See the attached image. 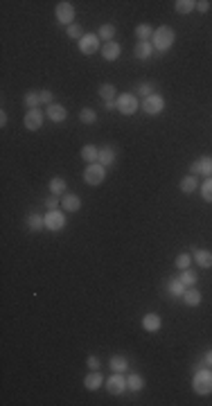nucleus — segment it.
I'll use <instances>...</instances> for the list:
<instances>
[{
  "mask_svg": "<svg viewBox=\"0 0 212 406\" xmlns=\"http://www.w3.org/2000/svg\"><path fill=\"white\" fill-rule=\"evenodd\" d=\"M174 41H176V32H174L172 27L163 25L153 32L151 46H153V50H158V52H167V50L174 46Z\"/></svg>",
  "mask_w": 212,
  "mask_h": 406,
  "instance_id": "nucleus-1",
  "label": "nucleus"
},
{
  "mask_svg": "<svg viewBox=\"0 0 212 406\" xmlns=\"http://www.w3.org/2000/svg\"><path fill=\"white\" fill-rule=\"evenodd\" d=\"M192 388H194V393H199V395L212 393V370L210 368L197 370V375H194V379H192Z\"/></svg>",
  "mask_w": 212,
  "mask_h": 406,
  "instance_id": "nucleus-2",
  "label": "nucleus"
},
{
  "mask_svg": "<svg viewBox=\"0 0 212 406\" xmlns=\"http://www.w3.org/2000/svg\"><path fill=\"white\" fill-rule=\"evenodd\" d=\"M106 178V167L100 163H93L88 165L86 172H84V181H86L88 185H102Z\"/></svg>",
  "mask_w": 212,
  "mask_h": 406,
  "instance_id": "nucleus-3",
  "label": "nucleus"
},
{
  "mask_svg": "<svg viewBox=\"0 0 212 406\" xmlns=\"http://www.w3.org/2000/svg\"><path fill=\"white\" fill-rule=\"evenodd\" d=\"M115 102H118V111L122 113V115H133V113L138 111V106H140L138 97H136L133 93H124V95H120Z\"/></svg>",
  "mask_w": 212,
  "mask_h": 406,
  "instance_id": "nucleus-4",
  "label": "nucleus"
},
{
  "mask_svg": "<svg viewBox=\"0 0 212 406\" xmlns=\"http://www.w3.org/2000/svg\"><path fill=\"white\" fill-rule=\"evenodd\" d=\"M142 111L147 115H160V113L165 111V99L160 97L158 93H153V95L142 99Z\"/></svg>",
  "mask_w": 212,
  "mask_h": 406,
  "instance_id": "nucleus-5",
  "label": "nucleus"
},
{
  "mask_svg": "<svg viewBox=\"0 0 212 406\" xmlns=\"http://www.w3.org/2000/svg\"><path fill=\"white\" fill-rule=\"evenodd\" d=\"M57 20H59L61 25H73V20H75V7H73V2H68V0H63V2H59L57 5Z\"/></svg>",
  "mask_w": 212,
  "mask_h": 406,
  "instance_id": "nucleus-6",
  "label": "nucleus"
},
{
  "mask_svg": "<svg viewBox=\"0 0 212 406\" xmlns=\"http://www.w3.org/2000/svg\"><path fill=\"white\" fill-rule=\"evenodd\" d=\"M43 219H45L47 230H61L66 226V212H63V210H50Z\"/></svg>",
  "mask_w": 212,
  "mask_h": 406,
  "instance_id": "nucleus-7",
  "label": "nucleus"
},
{
  "mask_svg": "<svg viewBox=\"0 0 212 406\" xmlns=\"http://www.w3.org/2000/svg\"><path fill=\"white\" fill-rule=\"evenodd\" d=\"M106 390L111 395H122L126 390V377H122V373H113L106 379Z\"/></svg>",
  "mask_w": 212,
  "mask_h": 406,
  "instance_id": "nucleus-8",
  "label": "nucleus"
},
{
  "mask_svg": "<svg viewBox=\"0 0 212 406\" xmlns=\"http://www.w3.org/2000/svg\"><path fill=\"white\" fill-rule=\"evenodd\" d=\"M190 172H192L194 176H197V174H203V176L210 178L212 176V156H201L199 160H194V163L190 165Z\"/></svg>",
  "mask_w": 212,
  "mask_h": 406,
  "instance_id": "nucleus-9",
  "label": "nucleus"
},
{
  "mask_svg": "<svg viewBox=\"0 0 212 406\" xmlns=\"http://www.w3.org/2000/svg\"><path fill=\"white\" fill-rule=\"evenodd\" d=\"M97 50H100V36H97V34H84V39L79 41V52L95 54Z\"/></svg>",
  "mask_w": 212,
  "mask_h": 406,
  "instance_id": "nucleus-10",
  "label": "nucleus"
},
{
  "mask_svg": "<svg viewBox=\"0 0 212 406\" xmlns=\"http://www.w3.org/2000/svg\"><path fill=\"white\" fill-rule=\"evenodd\" d=\"M23 125H25L27 131H39L41 126H43V113L39 109H32V111L25 113V120H23Z\"/></svg>",
  "mask_w": 212,
  "mask_h": 406,
  "instance_id": "nucleus-11",
  "label": "nucleus"
},
{
  "mask_svg": "<svg viewBox=\"0 0 212 406\" xmlns=\"http://www.w3.org/2000/svg\"><path fill=\"white\" fill-rule=\"evenodd\" d=\"M120 54H122V46L115 43V41H108V43H104V47H102V57H104L106 61H115Z\"/></svg>",
  "mask_w": 212,
  "mask_h": 406,
  "instance_id": "nucleus-12",
  "label": "nucleus"
},
{
  "mask_svg": "<svg viewBox=\"0 0 212 406\" xmlns=\"http://www.w3.org/2000/svg\"><path fill=\"white\" fill-rule=\"evenodd\" d=\"M194 262L199 264L201 269H212V250L197 249L194 250Z\"/></svg>",
  "mask_w": 212,
  "mask_h": 406,
  "instance_id": "nucleus-13",
  "label": "nucleus"
},
{
  "mask_svg": "<svg viewBox=\"0 0 212 406\" xmlns=\"http://www.w3.org/2000/svg\"><path fill=\"white\" fill-rule=\"evenodd\" d=\"M61 205H63V212H77V210L81 208V201L77 194H63L61 197Z\"/></svg>",
  "mask_w": 212,
  "mask_h": 406,
  "instance_id": "nucleus-14",
  "label": "nucleus"
},
{
  "mask_svg": "<svg viewBox=\"0 0 212 406\" xmlns=\"http://www.w3.org/2000/svg\"><path fill=\"white\" fill-rule=\"evenodd\" d=\"M45 113H47V118L52 120V122H63V120L68 118L66 106H61V104H50Z\"/></svg>",
  "mask_w": 212,
  "mask_h": 406,
  "instance_id": "nucleus-15",
  "label": "nucleus"
},
{
  "mask_svg": "<svg viewBox=\"0 0 212 406\" xmlns=\"http://www.w3.org/2000/svg\"><path fill=\"white\" fill-rule=\"evenodd\" d=\"M102 384H106V381H104V375L97 373V370H93L91 375H86V379H84V386H86L88 390H97Z\"/></svg>",
  "mask_w": 212,
  "mask_h": 406,
  "instance_id": "nucleus-16",
  "label": "nucleus"
},
{
  "mask_svg": "<svg viewBox=\"0 0 212 406\" xmlns=\"http://www.w3.org/2000/svg\"><path fill=\"white\" fill-rule=\"evenodd\" d=\"M142 328H145L147 332H158V329L163 328V321H160L158 314H145V318H142Z\"/></svg>",
  "mask_w": 212,
  "mask_h": 406,
  "instance_id": "nucleus-17",
  "label": "nucleus"
},
{
  "mask_svg": "<svg viewBox=\"0 0 212 406\" xmlns=\"http://www.w3.org/2000/svg\"><path fill=\"white\" fill-rule=\"evenodd\" d=\"M183 302H185L187 307H197V305H201V291L194 287H187L185 294H183Z\"/></svg>",
  "mask_w": 212,
  "mask_h": 406,
  "instance_id": "nucleus-18",
  "label": "nucleus"
},
{
  "mask_svg": "<svg viewBox=\"0 0 212 406\" xmlns=\"http://www.w3.org/2000/svg\"><path fill=\"white\" fill-rule=\"evenodd\" d=\"M133 54H136V59H149V57L153 54V46H151V41H142V43L138 41V46H136Z\"/></svg>",
  "mask_w": 212,
  "mask_h": 406,
  "instance_id": "nucleus-19",
  "label": "nucleus"
},
{
  "mask_svg": "<svg viewBox=\"0 0 212 406\" xmlns=\"http://www.w3.org/2000/svg\"><path fill=\"white\" fill-rule=\"evenodd\" d=\"M81 158H84L86 163H91V165L97 163V160H100V149H97L95 144H86V147L81 149Z\"/></svg>",
  "mask_w": 212,
  "mask_h": 406,
  "instance_id": "nucleus-20",
  "label": "nucleus"
},
{
  "mask_svg": "<svg viewBox=\"0 0 212 406\" xmlns=\"http://www.w3.org/2000/svg\"><path fill=\"white\" fill-rule=\"evenodd\" d=\"M108 366H111L113 373H124L126 368H129V361L124 359V357H120V354H115V357H111V361H108Z\"/></svg>",
  "mask_w": 212,
  "mask_h": 406,
  "instance_id": "nucleus-21",
  "label": "nucleus"
},
{
  "mask_svg": "<svg viewBox=\"0 0 212 406\" xmlns=\"http://www.w3.org/2000/svg\"><path fill=\"white\" fill-rule=\"evenodd\" d=\"M126 388L133 390V393H138V390L145 388V379H142L140 375H129V377H126Z\"/></svg>",
  "mask_w": 212,
  "mask_h": 406,
  "instance_id": "nucleus-22",
  "label": "nucleus"
},
{
  "mask_svg": "<svg viewBox=\"0 0 212 406\" xmlns=\"http://www.w3.org/2000/svg\"><path fill=\"white\" fill-rule=\"evenodd\" d=\"M100 165H104V167H111L113 163H115V151L111 149V147H104V149H100V160H97Z\"/></svg>",
  "mask_w": 212,
  "mask_h": 406,
  "instance_id": "nucleus-23",
  "label": "nucleus"
},
{
  "mask_svg": "<svg viewBox=\"0 0 212 406\" xmlns=\"http://www.w3.org/2000/svg\"><path fill=\"white\" fill-rule=\"evenodd\" d=\"M23 102H25L27 111H32V109H36V106L41 104V93H36V91H27V93H25V97H23Z\"/></svg>",
  "mask_w": 212,
  "mask_h": 406,
  "instance_id": "nucleus-24",
  "label": "nucleus"
},
{
  "mask_svg": "<svg viewBox=\"0 0 212 406\" xmlns=\"http://www.w3.org/2000/svg\"><path fill=\"white\" fill-rule=\"evenodd\" d=\"M174 9H176V14H190L197 9V2H194V0H176V2H174Z\"/></svg>",
  "mask_w": 212,
  "mask_h": 406,
  "instance_id": "nucleus-25",
  "label": "nucleus"
},
{
  "mask_svg": "<svg viewBox=\"0 0 212 406\" xmlns=\"http://www.w3.org/2000/svg\"><path fill=\"white\" fill-rule=\"evenodd\" d=\"M153 30L151 25H138L136 27V36H138V41L142 43V41H151V36H153Z\"/></svg>",
  "mask_w": 212,
  "mask_h": 406,
  "instance_id": "nucleus-26",
  "label": "nucleus"
},
{
  "mask_svg": "<svg viewBox=\"0 0 212 406\" xmlns=\"http://www.w3.org/2000/svg\"><path fill=\"white\" fill-rule=\"evenodd\" d=\"M197 187H199V183H197V176H194V174H190V176H185L181 181V190L185 192V194H192Z\"/></svg>",
  "mask_w": 212,
  "mask_h": 406,
  "instance_id": "nucleus-27",
  "label": "nucleus"
},
{
  "mask_svg": "<svg viewBox=\"0 0 212 406\" xmlns=\"http://www.w3.org/2000/svg\"><path fill=\"white\" fill-rule=\"evenodd\" d=\"M50 192H52V194H66V181L61 176L50 178Z\"/></svg>",
  "mask_w": 212,
  "mask_h": 406,
  "instance_id": "nucleus-28",
  "label": "nucleus"
},
{
  "mask_svg": "<svg viewBox=\"0 0 212 406\" xmlns=\"http://www.w3.org/2000/svg\"><path fill=\"white\" fill-rule=\"evenodd\" d=\"M97 36H100L102 41H113V36H115V25H111V23H104V25L100 27V32H97Z\"/></svg>",
  "mask_w": 212,
  "mask_h": 406,
  "instance_id": "nucleus-29",
  "label": "nucleus"
},
{
  "mask_svg": "<svg viewBox=\"0 0 212 406\" xmlns=\"http://www.w3.org/2000/svg\"><path fill=\"white\" fill-rule=\"evenodd\" d=\"M115 95H118V88H115L113 84H102V86H100V97L104 99V102L113 99Z\"/></svg>",
  "mask_w": 212,
  "mask_h": 406,
  "instance_id": "nucleus-30",
  "label": "nucleus"
},
{
  "mask_svg": "<svg viewBox=\"0 0 212 406\" xmlns=\"http://www.w3.org/2000/svg\"><path fill=\"white\" fill-rule=\"evenodd\" d=\"M79 120L84 122V125H93L95 120H97V113H95L93 109H81V111H79Z\"/></svg>",
  "mask_w": 212,
  "mask_h": 406,
  "instance_id": "nucleus-31",
  "label": "nucleus"
},
{
  "mask_svg": "<svg viewBox=\"0 0 212 406\" xmlns=\"http://www.w3.org/2000/svg\"><path fill=\"white\" fill-rule=\"evenodd\" d=\"M27 226L32 230H41V228H45V219L41 215H30V219H27Z\"/></svg>",
  "mask_w": 212,
  "mask_h": 406,
  "instance_id": "nucleus-32",
  "label": "nucleus"
},
{
  "mask_svg": "<svg viewBox=\"0 0 212 406\" xmlns=\"http://www.w3.org/2000/svg\"><path fill=\"white\" fill-rule=\"evenodd\" d=\"M201 197L208 203H212V176L206 178V183H201Z\"/></svg>",
  "mask_w": 212,
  "mask_h": 406,
  "instance_id": "nucleus-33",
  "label": "nucleus"
},
{
  "mask_svg": "<svg viewBox=\"0 0 212 406\" xmlns=\"http://www.w3.org/2000/svg\"><path fill=\"white\" fill-rule=\"evenodd\" d=\"M169 294L181 296V298H183V294H185V284H183L181 280H172V282H169Z\"/></svg>",
  "mask_w": 212,
  "mask_h": 406,
  "instance_id": "nucleus-34",
  "label": "nucleus"
},
{
  "mask_svg": "<svg viewBox=\"0 0 212 406\" xmlns=\"http://www.w3.org/2000/svg\"><path fill=\"white\" fill-rule=\"evenodd\" d=\"M190 264H192V255H187V253H183V255H179V257H176V269L185 271V269H190Z\"/></svg>",
  "mask_w": 212,
  "mask_h": 406,
  "instance_id": "nucleus-35",
  "label": "nucleus"
},
{
  "mask_svg": "<svg viewBox=\"0 0 212 406\" xmlns=\"http://www.w3.org/2000/svg\"><path fill=\"white\" fill-rule=\"evenodd\" d=\"M179 280L183 282L185 287H194V284H197V275H194L190 269H185V271H183V275L179 278Z\"/></svg>",
  "mask_w": 212,
  "mask_h": 406,
  "instance_id": "nucleus-36",
  "label": "nucleus"
},
{
  "mask_svg": "<svg viewBox=\"0 0 212 406\" xmlns=\"http://www.w3.org/2000/svg\"><path fill=\"white\" fill-rule=\"evenodd\" d=\"M68 36H70V39L81 41V39H84V30H81L79 25H75V23H73V25L68 27Z\"/></svg>",
  "mask_w": 212,
  "mask_h": 406,
  "instance_id": "nucleus-37",
  "label": "nucleus"
},
{
  "mask_svg": "<svg viewBox=\"0 0 212 406\" xmlns=\"http://www.w3.org/2000/svg\"><path fill=\"white\" fill-rule=\"evenodd\" d=\"M153 84H140L138 86V95H145V97H149V95H153Z\"/></svg>",
  "mask_w": 212,
  "mask_h": 406,
  "instance_id": "nucleus-38",
  "label": "nucleus"
},
{
  "mask_svg": "<svg viewBox=\"0 0 212 406\" xmlns=\"http://www.w3.org/2000/svg\"><path fill=\"white\" fill-rule=\"evenodd\" d=\"M52 97H54L52 91H41V104H47V106H50V104H52Z\"/></svg>",
  "mask_w": 212,
  "mask_h": 406,
  "instance_id": "nucleus-39",
  "label": "nucleus"
},
{
  "mask_svg": "<svg viewBox=\"0 0 212 406\" xmlns=\"http://www.w3.org/2000/svg\"><path fill=\"white\" fill-rule=\"evenodd\" d=\"M86 363H88V368H91V370H97V368H100V359H97L95 354H91V357H88Z\"/></svg>",
  "mask_w": 212,
  "mask_h": 406,
  "instance_id": "nucleus-40",
  "label": "nucleus"
},
{
  "mask_svg": "<svg viewBox=\"0 0 212 406\" xmlns=\"http://www.w3.org/2000/svg\"><path fill=\"white\" fill-rule=\"evenodd\" d=\"M208 9H210V2H208V0H199V2H197V12L206 14Z\"/></svg>",
  "mask_w": 212,
  "mask_h": 406,
  "instance_id": "nucleus-41",
  "label": "nucleus"
},
{
  "mask_svg": "<svg viewBox=\"0 0 212 406\" xmlns=\"http://www.w3.org/2000/svg\"><path fill=\"white\" fill-rule=\"evenodd\" d=\"M59 203H61V201L57 199V194H54V197H50V199L45 201V205H47L50 210H57V205H59Z\"/></svg>",
  "mask_w": 212,
  "mask_h": 406,
  "instance_id": "nucleus-42",
  "label": "nucleus"
},
{
  "mask_svg": "<svg viewBox=\"0 0 212 406\" xmlns=\"http://www.w3.org/2000/svg\"><path fill=\"white\" fill-rule=\"evenodd\" d=\"M104 106H106V111H115V109H118V102H115V99H108V102H104Z\"/></svg>",
  "mask_w": 212,
  "mask_h": 406,
  "instance_id": "nucleus-43",
  "label": "nucleus"
},
{
  "mask_svg": "<svg viewBox=\"0 0 212 406\" xmlns=\"http://www.w3.org/2000/svg\"><path fill=\"white\" fill-rule=\"evenodd\" d=\"M203 366H212V350L206 352V357H203Z\"/></svg>",
  "mask_w": 212,
  "mask_h": 406,
  "instance_id": "nucleus-44",
  "label": "nucleus"
},
{
  "mask_svg": "<svg viewBox=\"0 0 212 406\" xmlns=\"http://www.w3.org/2000/svg\"><path fill=\"white\" fill-rule=\"evenodd\" d=\"M7 125V115H5V111L0 113V126H5Z\"/></svg>",
  "mask_w": 212,
  "mask_h": 406,
  "instance_id": "nucleus-45",
  "label": "nucleus"
}]
</instances>
